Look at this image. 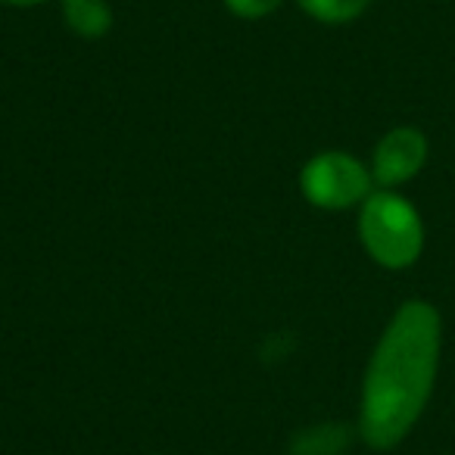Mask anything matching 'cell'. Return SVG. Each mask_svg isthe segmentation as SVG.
<instances>
[{
    "mask_svg": "<svg viewBox=\"0 0 455 455\" xmlns=\"http://www.w3.org/2000/svg\"><path fill=\"white\" fill-rule=\"evenodd\" d=\"M443 355V318L427 299H405L384 324L362 374L359 440L378 452L415 430L434 396Z\"/></svg>",
    "mask_w": 455,
    "mask_h": 455,
    "instance_id": "obj_1",
    "label": "cell"
},
{
    "mask_svg": "<svg viewBox=\"0 0 455 455\" xmlns=\"http://www.w3.org/2000/svg\"><path fill=\"white\" fill-rule=\"evenodd\" d=\"M359 243L368 259L387 272L415 266L424 253V219L399 190L374 188L359 206Z\"/></svg>",
    "mask_w": 455,
    "mask_h": 455,
    "instance_id": "obj_2",
    "label": "cell"
},
{
    "mask_svg": "<svg viewBox=\"0 0 455 455\" xmlns=\"http://www.w3.org/2000/svg\"><path fill=\"white\" fill-rule=\"evenodd\" d=\"M374 190L371 169L347 150H322L299 169V194L324 212L359 209Z\"/></svg>",
    "mask_w": 455,
    "mask_h": 455,
    "instance_id": "obj_3",
    "label": "cell"
},
{
    "mask_svg": "<svg viewBox=\"0 0 455 455\" xmlns=\"http://www.w3.org/2000/svg\"><path fill=\"white\" fill-rule=\"evenodd\" d=\"M430 156V140L421 128L415 125H396L374 144L371 153V178L374 188L384 190H399L403 184H409L411 178L421 175V169L427 165Z\"/></svg>",
    "mask_w": 455,
    "mask_h": 455,
    "instance_id": "obj_4",
    "label": "cell"
},
{
    "mask_svg": "<svg viewBox=\"0 0 455 455\" xmlns=\"http://www.w3.org/2000/svg\"><path fill=\"white\" fill-rule=\"evenodd\" d=\"M359 440V427L347 421H322L297 430L287 443V455H347Z\"/></svg>",
    "mask_w": 455,
    "mask_h": 455,
    "instance_id": "obj_5",
    "label": "cell"
},
{
    "mask_svg": "<svg viewBox=\"0 0 455 455\" xmlns=\"http://www.w3.org/2000/svg\"><path fill=\"white\" fill-rule=\"evenodd\" d=\"M60 16H63V26L84 41L107 38L116 26L109 0H60Z\"/></svg>",
    "mask_w": 455,
    "mask_h": 455,
    "instance_id": "obj_6",
    "label": "cell"
},
{
    "mask_svg": "<svg viewBox=\"0 0 455 455\" xmlns=\"http://www.w3.org/2000/svg\"><path fill=\"white\" fill-rule=\"evenodd\" d=\"M297 4L309 20L322 26H347L365 16L374 0H297Z\"/></svg>",
    "mask_w": 455,
    "mask_h": 455,
    "instance_id": "obj_7",
    "label": "cell"
},
{
    "mask_svg": "<svg viewBox=\"0 0 455 455\" xmlns=\"http://www.w3.org/2000/svg\"><path fill=\"white\" fill-rule=\"evenodd\" d=\"M225 10L237 20H247V22H256V20H266V16L278 13L284 7V0H221Z\"/></svg>",
    "mask_w": 455,
    "mask_h": 455,
    "instance_id": "obj_8",
    "label": "cell"
},
{
    "mask_svg": "<svg viewBox=\"0 0 455 455\" xmlns=\"http://www.w3.org/2000/svg\"><path fill=\"white\" fill-rule=\"evenodd\" d=\"M0 4H4V7H41V4H53V0H0Z\"/></svg>",
    "mask_w": 455,
    "mask_h": 455,
    "instance_id": "obj_9",
    "label": "cell"
}]
</instances>
